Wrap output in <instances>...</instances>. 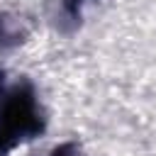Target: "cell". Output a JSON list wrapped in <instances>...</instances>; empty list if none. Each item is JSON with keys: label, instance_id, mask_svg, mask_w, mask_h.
<instances>
[{"label": "cell", "instance_id": "1", "mask_svg": "<svg viewBox=\"0 0 156 156\" xmlns=\"http://www.w3.org/2000/svg\"><path fill=\"white\" fill-rule=\"evenodd\" d=\"M46 127L44 110L34 93V85L24 78L7 83L0 68V156H7L15 146L39 136Z\"/></svg>", "mask_w": 156, "mask_h": 156}, {"label": "cell", "instance_id": "2", "mask_svg": "<svg viewBox=\"0 0 156 156\" xmlns=\"http://www.w3.org/2000/svg\"><path fill=\"white\" fill-rule=\"evenodd\" d=\"M29 37V24L12 12H0V49H15Z\"/></svg>", "mask_w": 156, "mask_h": 156}, {"label": "cell", "instance_id": "3", "mask_svg": "<svg viewBox=\"0 0 156 156\" xmlns=\"http://www.w3.org/2000/svg\"><path fill=\"white\" fill-rule=\"evenodd\" d=\"M85 2H90V0H61V22H63V29L78 27Z\"/></svg>", "mask_w": 156, "mask_h": 156}, {"label": "cell", "instance_id": "4", "mask_svg": "<svg viewBox=\"0 0 156 156\" xmlns=\"http://www.w3.org/2000/svg\"><path fill=\"white\" fill-rule=\"evenodd\" d=\"M49 156H85V154H83V149H80L76 141H63V144H58Z\"/></svg>", "mask_w": 156, "mask_h": 156}]
</instances>
